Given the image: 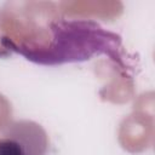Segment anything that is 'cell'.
Here are the masks:
<instances>
[{
	"label": "cell",
	"instance_id": "cell-1",
	"mask_svg": "<svg viewBox=\"0 0 155 155\" xmlns=\"http://www.w3.org/2000/svg\"><path fill=\"white\" fill-rule=\"evenodd\" d=\"M51 40L46 46L34 47L10 41L7 46L28 61L41 65H59L84 62L105 54L122 74L130 75L132 67L119 34L103 28L92 19H57L50 22Z\"/></svg>",
	"mask_w": 155,
	"mask_h": 155
},
{
	"label": "cell",
	"instance_id": "cell-2",
	"mask_svg": "<svg viewBox=\"0 0 155 155\" xmlns=\"http://www.w3.org/2000/svg\"><path fill=\"white\" fill-rule=\"evenodd\" d=\"M48 136L33 120L8 124L0 134V155H47Z\"/></svg>",
	"mask_w": 155,
	"mask_h": 155
}]
</instances>
